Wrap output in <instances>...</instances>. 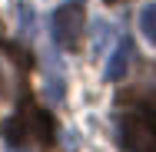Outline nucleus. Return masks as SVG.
I'll return each instance as SVG.
<instances>
[{
	"mask_svg": "<svg viewBox=\"0 0 156 152\" xmlns=\"http://www.w3.org/2000/svg\"><path fill=\"white\" fill-rule=\"evenodd\" d=\"M7 142L10 146H40V149H50L53 146V116L47 109H40L30 96H23L17 116L7 122Z\"/></svg>",
	"mask_w": 156,
	"mask_h": 152,
	"instance_id": "nucleus-1",
	"label": "nucleus"
},
{
	"mask_svg": "<svg viewBox=\"0 0 156 152\" xmlns=\"http://www.w3.org/2000/svg\"><path fill=\"white\" fill-rule=\"evenodd\" d=\"M116 139L126 152H156V122L143 113H123L116 119Z\"/></svg>",
	"mask_w": 156,
	"mask_h": 152,
	"instance_id": "nucleus-2",
	"label": "nucleus"
},
{
	"mask_svg": "<svg viewBox=\"0 0 156 152\" xmlns=\"http://www.w3.org/2000/svg\"><path fill=\"white\" fill-rule=\"evenodd\" d=\"M83 27H87V13L80 0H66L63 7H57L53 13V43L60 50H80L83 43Z\"/></svg>",
	"mask_w": 156,
	"mask_h": 152,
	"instance_id": "nucleus-3",
	"label": "nucleus"
},
{
	"mask_svg": "<svg viewBox=\"0 0 156 152\" xmlns=\"http://www.w3.org/2000/svg\"><path fill=\"white\" fill-rule=\"evenodd\" d=\"M120 103L143 106V109H153L156 113V66H143L140 69V76L120 93Z\"/></svg>",
	"mask_w": 156,
	"mask_h": 152,
	"instance_id": "nucleus-4",
	"label": "nucleus"
},
{
	"mask_svg": "<svg viewBox=\"0 0 156 152\" xmlns=\"http://www.w3.org/2000/svg\"><path fill=\"white\" fill-rule=\"evenodd\" d=\"M136 60V46H133V40L129 36H120L116 40V46H113V53H110V63H106V79H123L126 73H129V66Z\"/></svg>",
	"mask_w": 156,
	"mask_h": 152,
	"instance_id": "nucleus-5",
	"label": "nucleus"
},
{
	"mask_svg": "<svg viewBox=\"0 0 156 152\" xmlns=\"http://www.w3.org/2000/svg\"><path fill=\"white\" fill-rule=\"evenodd\" d=\"M140 30H143V36L156 46V3H146V7H143V13H140Z\"/></svg>",
	"mask_w": 156,
	"mask_h": 152,
	"instance_id": "nucleus-6",
	"label": "nucleus"
},
{
	"mask_svg": "<svg viewBox=\"0 0 156 152\" xmlns=\"http://www.w3.org/2000/svg\"><path fill=\"white\" fill-rule=\"evenodd\" d=\"M106 3H110V7H120V3H126V0H106Z\"/></svg>",
	"mask_w": 156,
	"mask_h": 152,
	"instance_id": "nucleus-7",
	"label": "nucleus"
},
{
	"mask_svg": "<svg viewBox=\"0 0 156 152\" xmlns=\"http://www.w3.org/2000/svg\"><path fill=\"white\" fill-rule=\"evenodd\" d=\"M0 40H3V23H0Z\"/></svg>",
	"mask_w": 156,
	"mask_h": 152,
	"instance_id": "nucleus-8",
	"label": "nucleus"
},
{
	"mask_svg": "<svg viewBox=\"0 0 156 152\" xmlns=\"http://www.w3.org/2000/svg\"><path fill=\"white\" fill-rule=\"evenodd\" d=\"M17 152H23V149H17Z\"/></svg>",
	"mask_w": 156,
	"mask_h": 152,
	"instance_id": "nucleus-9",
	"label": "nucleus"
}]
</instances>
